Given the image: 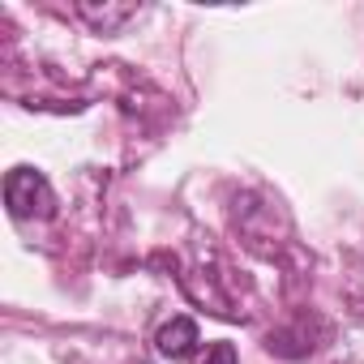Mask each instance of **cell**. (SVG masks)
Wrapping results in <instances>:
<instances>
[{"instance_id":"cell-4","label":"cell","mask_w":364,"mask_h":364,"mask_svg":"<svg viewBox=\"0 0 364 364\" xmlns=\"http://www.w3.org/2000/svg\"><path fill=\"white\" fill-rule=\"evenodd\" d=\"M198 364H236V347L219 338V343H210V347H206V355H202Z\"/></svg>"},{"instance_id":"cell-3","label":"cell","mask_w":364,"mask_h":364,"mask_svg":"<svg viewBox=\"0 0 364 364\" xmlns=\"http://www.w3.org/2000/svg\"><path fill=\"white\" fill-rule=\"evenodd\" d=\"M141 14V5H107V0H103V5H99V0H77V18L82 22H90L99 35H116L124 22H133Z\"/></svg>"},{"instance_id":"cell-2","label":"cell","mask_w":364,"mask_h":364,"mask_svg":"<svg viewBox=\"0 0 364 364\" xmlns=\"http://www.w3.org/2000/svg\"><path fill=\"white\" fill-rule=\"evenodd\" d=\"M154 347H159V355H167V360L193 355V347H198V321H193V317H171V321H163L159 334H154Z\"/></svg>"},{"instance_id":"cell-1","label":"cell","mask_w":364,"mask_h":364,"mask_svg":"<svg viewBox=\"0 0 364 364\" xmlns=\"http://www.w3.org/2000/svg\"><path fill=\"white\" fill-rule=\"evenodd\" d=\"M5 206L14 219H52L56 215V193L48 176L35 167H14L5 176Z\"/></svg>"}]
</instances>
